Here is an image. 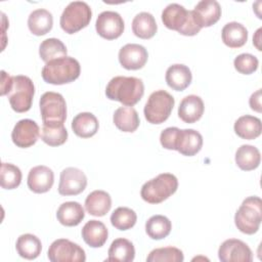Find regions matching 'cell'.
<instances>
[{
    "mask_svg": "<svg viewBox=\"0 0 262 262\" xmlns=\"http://www.w3.org/2000/svg\"><path fill=\"white\" fill-rule=\"evenodd\" d=\"M144 94V84L136 77L116 76L107 83L105 95L111 100H116L126 106L136 104Z\"/></svg>",
    "mask_w": 262,
    "mask_h": 262,
    "instance_id": "cell-1",
    "label": "cell"
},
{
    "mask_svg": "<svg viewBox=\"0 0 262 262\" xmlns=\"http://www.w3.org/2000/svg\"><path fill=\"white\" fill-rule=\"evenodd\" d=\"M81 67L79 61L72 56H64L48 61L42 69L43 80L52 85H63L74 82L79 78Z\"/></svg>",
    "mask_w": 262,
    "mask_h": 262,
    "instance_id": "cell-2",
    "label": "cell"
},
{
    "mask_svg": "<svg viewBox=\"0 0 262 262\" xmlns=\"http://www.w3.org/2000/svg\"><path fill=\"white\" fill-rule=\"evenodd\" d=\"M162 21L166 28L177 31L183 36H194L201 31L192 10H186L178 3H171L164 8Z\"/></svg>",
    "mask_w": 262,
    "mask_h": 262,
    "instance_id": "cell-3",
    "label": "cell"
},
{
    "mask_svg": "<svg viewBox=\"0 0 262 262\" xmlns=\"http://www.w3.org/2000/svg\"><path fill=\"white\" fill-rule=\"evenodd\" d=\"M177 188L176 176L171 173H162L142 185L140 195L148 204H160L175 193Z\"/></svg>",
    "mask_w": 262,
    "mask_h": 262,
    "instance_id": "cell-4",
    "label": "cell"
},
{
    "mask_svg": "<svg viewBox=\"0 0 262 262\" xmlns=\"http://www.w3.org/2000/svg\"><path fill=\"white\" fill-rule=\"evenodd\" d=\"M262 221V201L259 196L245 199L234 215V223L237 229L246 234H254L258 231Z\"/></svg>",
    "mask_w": 262,
    "mask_h": 262,
    "instance_id": "cell-5",
    "label": "cell"
},
{
    "mask_svg": "<svg viewBox=\"0 0 262 262\" xmlns=\"http://www.w3.org/2000/svg\"><path fill=\"white\" fill-rule=\"evenodd\" d=\"M92 11L84 1H73L63 9L59 25L68 34H75L87 27L91 20Z\"/></svg>",
    "mask_w": 262,
    "mask_h": 262,
    "instance_id": "cell-6",
    "label": "cell"
},
{
    "mask_svg": "<svg viewBox=\"0 0 262 262\" xmlns=\"http://www.w3.org/2000/svg\"><path fill=\"white\" fill-rule=\"evenodd\" d=\"M35 86L33 81L23 75L12 77V84L7 94L11 108L16 113L28 112L33 102Z\"/></svg>",
    "mask_w": 262,
    "mask_h": 262,
    "instance_id": "cell-7",
    "label": "cell"
},
{
    "mask_svg": "<svg viewBox=\"0 0 262 262\" xmlns=\"http://www.w3.org/2000/svg\"><path fill=\"white\" fill-rule=\"evenodd\" d=\"M174 104L175 99L169 92L157 90L149 95L144 105V117L150 124H162L170 117Z\"/></svg>",
    "mask_w": 262,
    "mask_h": 262,
    "instance_id": "cell-8",
    "label": "cell"
},
{
    "mask_svg": "<svg viewBox=\"0 0 262 262\" xmlns=\"http://www.w3.org/2000/svg\"><path fill=\"white\" fill-rule=\"evenodd\" d=\"M51 262H84L86 254L82 247L67 238L55 239L47 253Z\"/></svg>",
    "mask_w": 262,
    "mask_h": 262,
    "instance_id": "cell-9",
    "label": "cell"
},
{
    "mask_svg": "<svg viewBox=\"0 0 262 262\" xmlns=\"http://www.w3.org/2000/svg\"><path fill=\"white\" fill-rule=\"evenodd\" d=\"M39 105L43 122L63 123L66 121L67 103L61 94L47 91L41 95Z\"/></svg>",
    "mask_w": 262,
    "mask_h": 262,
    "instance_id": "cell-10",
    "label": "cell"
},
{
    "mask_svg": "<svg viewBox=\"0 0 262 262\" xmlns=\"http://www.w3.org/2000/svg\"><path fill=\"white\" fill-rule=\"evenodd\" d=\"M125 24L123 17L116 11L106 10L98 14L95 21L97 34L106 39L114 40L119 38L124 32Z\"/></svg>",
    "mask_w": 262,
    "mask_h": 262,
    "instance_id": "cell-11",
    "label": "cell"
},
{
    "mask_svg": "<svg viewBox=\"0 0 262 262\" xmlns=\"http://www.w3.org/2000/svg\"><path fill=\"white\" fill-rule=\"evenodd\" d=\"M87 186L85 173L75 167H68L60 172L58 193L60 195H77Z\"/></svg>",
    "mask_w": 262,
    "mask_h": 262,
    "instance_id": "cell-12",
    "label": "cell"
},
{
    "mask_svg": "<svg viewBox=\"0 0 262 262\" xmlns=\"http://www.w3.org/2000/svg\"><path fill=\"white\" fill-rule=\"evenodd\" d=\"M221 262H251L253 253L250 247L241 239L229 238L224 241L218 250Z\"/></svg>",
    "mask_w": 262,
    "mask_h": 262,
    "instance_id": "cell-13",
    "label": "cell"
},
{
    "mask_svg": "<svg viewBox=\"0 0 262 262\" xmlns=\"http://www.w3.org/2000/svg\"><path fill=\"white\" fill-rule=\"evenodd\" d=\"M39 135L40 128L38 124L31 119H23L14 125L11 139L17 147L28 148L37 142Z\"/></svg>",
    "mask_w": 262,
    "mask_h": 262,
    "instance_id": "cell-14",
    "label": "cell"
},
{
    "mask_svg": "<svg viewBox=\"0 0 262 262\" xmlns=\"http://www.w3.org/2000/svg\"><path fill=\"white\" fill-rule=\"evenodd\" d=\"M119 61L126 70L142 69L148 58L147 50L139 44L129 43L124 45L119 51Z\"/></svg>",
    "mask_w": 262,
    "mask_h": 262,
    "instance_id": "cell-15",
    "label": "cell"
},
{
    "mask_svg": "<svg viewBox=\"0 0 262 262\" xmlns=\"http://www.w3.org/2000/svg\"><path fill=\"white\" fill-rule=\"evenodd\" d=\"M28 187L35 193H44L50 190L54 183L53 171L44 165L33 167L28 174Z\"/></svg>",
    "mask_w": 262,
    "mask_h": 262,
    "instance_id": "cell-16",
    "label": "cell"
},
{
    "mask_svg": "<svg viewBox=\"0 0 262 262\" xmlns=\"http://www.w3.org/2000/svg\"><path fill=\"white\" fill-rule=\"evenodd\" d=\"M199 27L208 28L216 24L221 16V6L216 0H202L192 10Z\"/></svg>",
    "mask_w": 262,
    "mask_h": 262,
    "instance_id": "cell-17",
    "label": "cell"
},
{
    "mask_svg": "<svg viewBox=\"0 0 262 262\" xmlns=\"http://www.w3.org/2000/svg\"><path fill=\"white\" fill-rule=\"evenodd\" d=\"M202 146L203 136L199 131L194 129L179 130L175 150L183 156L192 157L201 150Z\"/></svg>",
    "mask_w": 262,
    "mask_h": 262,
    "instance_id": "cell-18",
    "label": "cell"
},
{
    "mask_svg": "<svg viewBox=\"0 0 262 262\" xmlns=\"http://www.w3.org/2000/svg\"><path fill=\"white\" fill-rule=\"evenodd\" d=\"M205 111L203 99L194 94H190L182 98L178 106V117L188 124L199 121Z\"/></svg>",
    "mask_w": 262,
    "mask_h": 262,
    "instance_id": "cell-19",
    "label": "cell"
},
{
    "mask_svg": "<svg viewBox=\"0 0 262 262\" xmlns=\"http://www.w3.org/2000/svg\"><path fill=\"white\" fill-rule=\"evenodd\" d=\"M165 79L170 88L176 91H183L190 85L192 75L187 66L175 63L167 69Z\"/></svg>",
    "mask_w": 262,
    "mask_h": 262,
    "instance_id": "cell-20",
    "label": "cell"
},
{
    "mask_svg": "<svg viewBox=\"0 0 262 262\" xmlns=\"http://www.w3.org/2000/svg\"><path fill=\"white\" fill-rule=\"evenodd\" d=\"M84 242L91 248H100L107 241L108 231L106 226L98 220H89L81 231Z\"/></svg>",
    "mask_w": 262,
    "mask_h": 262,
    "instance_id": "cell-21",
    "label": "cell"
},
{
    "mask_svg": "<svg viewBox=\"0 0 262 262\" xmlns=\"http://www.w3.org/2000/svg\"><path fill=\"white\" fill-rule=\"evenodd\" d=\"M85 217V211L78 202L62 203L56 212V218L64 226H77Z\"/></svg>",
    "mask_w": 262,
    "mask_h": 262,
    "instance_id": "cell-22",
    "label": "cell"
},
{
    "mask_svg": "<svg viewBox=\"0 0 262 262\" xmlns=\"http://www.w3.org/2000/svg\"><path fill=\"white\" fill-rule=\"evenodd\" d=\"M112 207V198L104 190H93L85 200L86 211L95 217L104 216Z\"/></svg>",
    "mask_w": 262,
    "mask_h": 262,
    "instance_id": "cell-23",
    "label": "cell"
},
{
    "mask_svg": "<svg viewBox=\"0 0 262 262\" xmlns=\"http://www.w3.org/2000/svg\"><path fill=\"white\" fill-rule=\"evenodd\" d=\"M223 43L229 48H239L248 40V30L237 21L227 23L221 31Z\"/></svg>",
    "mask_w": 262,
    "mask_h": 262,
    "instance_id": "cell-24",
    "label": "cell"
},
{
    "mask_svg": "<svg viewBox=\"0 0 262 262\" xmlns=\"http://www.w3.org/2000/svg\"><path fill=\"white\" fill-rule=\"evenodd\" d=\"M98 128V120L92 113H80L72 121V129L74 133L81 138L92 137L96 134Z\"/></svg>",
    "mask_w": 262,
    "mask_h": 262,
    "instance_id": "cell-25",
    "label": "cell"
},
{
    "mask_svg": "<svg viewBox=\"0 0 262 262\" xmlns=\"http://www.w3.org/2000/svg\"><path fill=\"white\" fill-rule=\"evenodd\" d=\"M233 129L238 137L252 140L260 136L262 132V123L257 117L245 115L235 121Z\"/></svg>",
    "mask_w": 262,
    "mask_h": 262,
    "instance_id": "cell-26",
    "label": "cell"
},
{
    "mask_svg": "<svg viewBox=\"0 0 262 262\" xmlns=\"http://www.w3.org/2000/svg\"><path fill=\"white\" fill-rule=\"evenodd\" d=\"M53 26V16L47 9L39 8L32 11L28 17V27L32 34L43 36L49 33Z\"/></svg>",
    "mask_w": 262,
    "mask_h": 262,
    "instance_id": "cell-27",
    "label": "cell"
},
{
    "mask_svg": "<svg viewBox=\"0 0 262 262\" xmlns=\"http://www.w3.org/2000/svg\"><path fill=\"white\" fill-rule=\"evenodd\" d=\"M115 126L123 132H134L140 124L136 110L132 106H121L117 108L113 116Z\"/></svg>",
    "mask_w": 262,
    "mask_h": 262,
    "instance_id": "cell-28",
    "label": "cell"
},
{
    "mask_svg": "<svg viewBox=\"0 0 262 262\" xmlns=\"http://www.w3.org/2000/svg\"><path fill=\"white\" fill-rule=\"evenodd\" d=\"M158 31V26L154 15L142 11L137 13L132 20V32L140 39H150Z\"/></svg>",
    "mask_w": 262,
    "mask_h": 262,
    "instance_id": "cell-29",
    "label": "cell"
},
{
    "mask_svg": "<svg viewBox=\"0 0 262 262\" xmlns=\"http://www.w3.org/2000/svg\"><path fill=\"white\" fill-rule=\"evenodd\" d=\"M107 254L106 261L132 262L135 257V248L129 239L119 237L113 241Z\"/></svg>",
    "mask_w": 262,
    "mask_h": 262,
    "instance_id": "cell-30",
    "label": "cell"
},
{
    "mask_svg": "<svg viewBox=\"0 0 262 262\" xmlns=\"http://www.w3.org/2000/svg\"><path fill=\"white\" fill-rule=\"evenodd\" d=\"M68 131L61 122H43L41 139L49 146H59L68 139Z\"/></svg>",
    "mask_w": 262,
    "mask_h": 262,
    "instance_id": "cell-31",
    "label": "cell"
},
{
    "mask_svg": "<svg viewBox=\"0 0 262 262\" xmlns=\"http://www.w3.org/2000/svg\"><path fill=\"white\" fill-rule=\"evenodd\" d=\"M260 162V151L254 145L243 144L235 151V163L243 171L255 170L259 167Z\"/></svg>",
    "mask_w": 262,
    "mask_h": 262,
    "instance_id": "cell-32",
    "label": "cell"
},
{
    "mask_svg": "<svg viewBox=\"0 0 262 262\" xmlns=\"http://www.w3.org/2000/svg\"><path fill=\"white\" fill-rule=\"evenodd\" d=\"M15 249L17 254L25 259H36L42 251V244L39 237L32 233H25L18 236Z\"/></svg>",
    "mask_w": 262,
    "mask_h": 262,
    "instance_id": "cell-33",
    "label": "cell"
},
{
    "mask_svg": "<svg viewBox=\"0 0 262 262\" xmlns=\"http://www.w3.org/2000/svg\"><path fill=\"white\" fill-rule=\"evenodd\" d=\"M172 229L171 221L164 215H154L145 223L146 234L156 241L167 237Z\"/></svg>",
    "mask_w": 262,
    "mask_h": 262,
    "instance_id": "cell-34",
    "label": "cell"
},
{
    "mask_svg": "<svg viewBox=\"0 0 262 262\" xmlns=\"http://www.w3.org/2000/svg\"><path fill=\"white\" fill-rule=\"evenodd\" d=\"M68 49L66 45L56 38H48L42 41L39 46V55L46 63L50 60L67 56Z\"/></svg>",
    "mask_w": 262,
    "mask_h": 262,
    "instance_id": "cell-35",
    "label": "cell"
},
{
    "mask_svg": "<svg viewBox=\"0 0 262 262\" xmlns=\"http://www.w3.org/2000/svg\"><path fill=\"white\" fill-rule=\"evenodd\" d=\"M136 221V213L127 207H119L111 215L112 225L119 230H128L132 228Z\"/></svg>",
    "mask_w": 262,
    "mask_h": 262,
    "instance_id": "cell-36",
    "label": "cell"
},
{
    "mask_svg": "<svg viewBox=\"0 0 262 262\" xmlns=\"http://www.w3.org/2000/svg\"><path fill=\"white\" fill-rule=\"evenodd\" d=\"M21 171L20 169L10 163L1 164L0 173V185L4 189H14L19 186L21 182Z\"/></svg>",
    "mask_w": 262,
    "mask_h": 262,
    "instance_id": "cell-37",
    "label": "cell"
},
{
    "mask_svg": "<svg viewBox=\"0 0 262 262\" xmlns=\"http://www.w3.org/2000/svg\"><path fill=\"white\" fill-rule=\"evenodd\" d=\"M184 260L183 253L175 247H164L152 250L147 258V262H182Z\"/></svg>",
    "mask_w": 262,
    "mask_h": 262,
    "instance_id": "cell-38",
    "label": "cell"
},
{
    "mask_svg": "<svg viewBox=\"0 0 262 262\" xmlns=\"http://www.w3.org/2000/svg\"><path fill=\"white\" fill-rule=\"evenodd\" d=\"M234 69L244 75H251L257 71L259 66L258 58L251 53H242L233 60Z\"/></svg>",
    "mask_w": 262,
    "mask_h": 262,
    "instance_id": "cell-39",
    "label": "cell"
},
{
    "mask_svg": "<svg viewBox=\"0 0 262 262\" xmlns=\"http://www.w3.org/2000/svg\"><path fill=\"white\" fill-rule=\"evenodd\" d=\"M179 128L177 127H168L161 132L160 142L162 146L166 149H176V140L179 133Z\"/></svg>",
    "mask_w": 262,
    "mask_h": 262,
    "instance_id": "cell-40",
    "label": "cell"
},
{
    "mask_svg": "<svg viewBox=\"0 0 262 262\" xmlns=\"http://www.w3.org/2000/svg\"><path fill=\"white\" fill-rule=\"evenodd\" d=\"M249 104L250 107L257 112V113H261V89H258L256 92H254L249 99Z\"/></svg>",
    "mask_w": 262,
    "mask_h": 262,
    "instance_id": "cell-41",
    "label": "cell"
},
{
    "mask_svg": "<svg viewBox=\"0 0 262 262\" xmlns=\"http://www.w3.org/2000/svg\"><path fill=\"white\" fill-rule=\"evenodd\" d=\"M2 74V82H1V95L8 94L11 84H12V77L9 76L5 71H1Z\"/></svg>",
    "mask_w": 262,
    "mask_h": 262,
    "instance_id": "cell-42",
    "label": "cell"
},
{
    "mask_svg": "<svg viewBox=\"0 0 262 262\" xmlns=\"http://www.w3.org/2000/svg\"><path fill=\"white\" fill-rule=\"evenodd\" d=\"M261 31L262 29L259 28L255 34V36L253 37V44L256 46V48L258 50H261V46H260V42H261Z\"/></svg>",
    "mask_w": 262,
    "mask_h": 262,
    "instance_id": "cell-43",
    "label": "cell"
}]
</instances>
